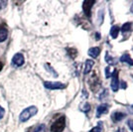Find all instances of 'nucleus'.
<instances>
[{
	"label": "nucleus",
	"mask_w": 133,
	"mask_h": 132,
	"mask_svg": "<svg viewBox=\"0 0 133 132\" xmlns=\"http://www.w3.org/2000/svg\"><path fill=\"white\" fill-rule=\"evenodd\" d=\"M101 131H102V123L99 122L97 126L94 127V128H92L89 132H101Z\"/></svg>",
	"instance_id": "6ab92c4d"
},
{
	"label": "nucleus",
	"mask_w": 133,
	"mask_h": 132,
	"mask_svg": "<svg viewBox=\"0 0 133 132\" xmlns=\"http://www.w3.org/2000/svg\"><path fill=\"white\" fill-rule=\"evenodd\" d=\"M66 126V119L65 116H62L58 118L57 120L52 124L51 126V131L52 132H63Z\"/></svg>",
	"instance_id": "f03ea898"
},
{
	"label": "nucleus",
	"mask_w": 133,
	"mask_h": 132,
	"mask_svg": "<svg viewBox=\"0 0 133 132\" xmlns=\"http://www.w3.org/2000/svg\"><path fill=\"white\" fill-rule=\"evenodd\" d=\"M128 110H129V112H130V113H132V114H133V105H131V106H128Z\"/></svg>",
	"instance_id": "cd10ccee"
},
{
	"label": "nucleus",
	"mask_w": 133,
	"mask_h": 132,
	"mask_svg": "<svg viewBox=\"0 0 133 132\" xmlns=\"http://www.w3.org/2000/svg\"><path fill=\"white\" fill-rule=\"evenodd\" d=\"M89 87H90V88H91L94 91L96 90V88H99V84H100L99 77H98V76H97L95 72H94V74H92V76H91L90 78H89Z\"/></svg>",
	"instance_id": "20e7f679"
},
{
	"label": "nucleus",
	"mask_w": 133,
	"mask_h": 132,
	"mask_svg": "<svg viewBox=\"0 0 133 132\" xmlns=\"http://www.w3.org/2000/svg\"><path fill=\"white\" fill-rule=\"evenodd\" d=\"M45 68H46V69H47V70H48L50 72H52L54 77H57V76H58V75H57V72H55V70H54V69H53V68L49 65V64H46V65H45Z\"/></svg>",
	"instance_id": "aec40b11"
},
{
	"label": "nucleus",
	"mask_w": 133,
	"mask_h": 132,
	"mask_svg": "<svg viewBox=\"0 0 133 132\" xmlns=\"http://www.w3.org/2000/svg\"><path fill=\"white\" fill-rule=\"evenodd\" d=\"M24 56L20 53H18L16 55H14V57L12 58V65L15 67H21L24 64Z\"/></svg>",
	"instance_id": "0eeeda50"
},
{
	"label": "nucleus",
	"mask_w": 133,
	"mask_h": 132,
	"mask_svg": "<svg viewBox=\"0 0 133 132\" xmlns=\"http://www.w3.org/2000/svg\"><path fill=\"white\" fill-rule=\"evenodd\" d=\"M104 60H105V62L107 63V64H109L110 66H113V65H115V60L111 57V56H109V54L106 52L105 53V57H104Z\"/></svg>",
	"instance_id": "2eb2a0df"
},
{
	"label": "nucleus",
	"mask_w": 133,
	"mask_h": 132,
	"mask_svg": "<svg viewBox=\"0 0 133 132\" xmlns=\"http://www.w3.org/2000/svg\"><path fill=\"white\" fill-rule=\"evenodd\" d=\"M95 38L97 39V40H98V39H100V34L99 33H96V34H95Z\"/></svg>",
	"instance_id": "c756f323"
},
{
	"label": "nucleus",
	"mask_w": 133,
	"mask_h": 132,
	"mask_svg": "<svg viewBox=\"0 0 133 132\" xmlns=\"http://www.w3.org/2000/svg\"><path fill=\"white\" fill-rule=\"evenodd\" d=\"M66 52L69 53V55H70L71 58H76V56L78 54V51L75 49V48H68Z\"/></svg>",
	"instance_id": "dca6fc26"
},
{
	"label": "nucleus",
	"mask_w": 133,
	"mask_h": 132,
	"mask_svg": "<svg viewBox=\"0 0 133 132\" xmlns=\"http://www.w3.org/2000/svg\"><path fill=\"white\" fill-rule=\"evenodd\" d=\"M119 61H120L121 63H126L129 66H133V60L130 58V56L128 55V54H123V55L120 57Z\"/></svg>",
	"instance_id": "9b49d317"
},
{
	"label": "nucleus",
	"mask_w": 133,
	"mask_h": 132,
	"mask_svg": "<svg viewBox=\"0 0 133 132\" xmlns=\"http://www.w3.org/2000/svg\"><path fill=\"white\" fill-rule=\"evenodd\" d=\"M108 94V91H107V89H104L103 91H102V94H100V95L98 96V98L100 99V100H102V99L105 97L106 95Z\"/></svg>",
	"instance_id": "412c9836"
},
{
	"label": "nucleus",
	"mask_w": 133,
	"mask_h": 132,
	"mask_svg": "<svg viewBox=\"0 0 133 132\" xmlns=\"http://www.w3.org/2000/svg\"><path fill=\"white\" fill-rule=\"evenodd\" d=\"M95 3V1H90V0H85L83 1V10L84 15L88 17V18H90L91 16V7Z\"/></svg>",
	"instance_id": "7ed1b4c3"
},
{
	"label": "nucleus",
	"mask_w": 133,
	"mask_h": 132,
	"mask_svg": "<svg viewBox=\"0 0 133 132\" xmlns=\"http://www.w3.org/2000/svg\"><path fill=\"white\" fill-rule=\"evenodd\" d=\"M127 125H128V127H129V129L133 132V120H128Z\"/></svg>",
	"instance_id": "393cba45"
},
{
	"label": "nucleus",
	"mask_w": 133,
	"mask_h": 132,
	"mask_svg": "<svg viewBox=\"0 0 133 132\" xmlns=\"http://www.w3.org/2000/svg\"><path fill=\"white\" fill-rule=\"evenodd\" d=\"M38 112V108L36 107V106H29L27 108H25V109L23 110L22 112H21V114L19 116V119L21 122H26L28 121L31 117H33L36 113Z\"/></svg>",
	"instance_id": "f257e3e1"
},
{
	"label": "nucleus",
	"mask_w": 133,
	"mask_h": 132,
	"mask_svg": "<svg viewBox=\"0 0 133 132\" xmlns=\"http://www.w3.org/2000/svg\"><path fill=\"white\" fill-rule=\"evenodd\" d=\"M118 33H119V27H118V26H112L110 29L111 38L116 39L117 36H118Z\"/></svg>",
	"instance_id": "4468645a"
},
{
	"label": "nucleus",
	"mask_w": 133,
	"mask_h": 132,
	"mask_svg": "<svg viewBox=\"0 0 133 132\" xmlns=\"http://www.w3.org/2000/svg\"><path fill=\"white\" fill-rule=\"evenodd\" d=\"M115 132H126V131H125V129L120 128V129H118V130H117V131H115Z\"/></svg>",
	"instance_id": "c85d7f7f"
},
{
	"label": "nucleus",
	"mask_w": 133,
	"mask_h": 132,
	"mask_svg": "<svg viewBox=\"0 0 133 132\" xmlns=\"http://www.w3.org/2000/svg\"><path fill=\"white\" fill-rule=\"evenodd\" d=\"M110 69H109V67H106L105 70H104V72H105V77H110Z\"/></svg>",
	"instance_id": "b1692460"
},
{
	"label": "nucleus",
	"mask_w": 133,
	"mask_h": 132,
	"mask_svg": "<svg viewBox=\"0 0 133 132\" xmlns=\"http://www.w3.org/2000/svg\"><path fill=\"white\" fill-rule=\"evenodd\" d=\"M4 114H5V110H4V108H3L2 106H0V119L3 118Z\"/></svg>",
	"instance_id": "4be33fe9"
},
{
	"label": "nucleus",
	"mask_w": 133,
	"mask_h": 132,
	"mask_svg": "<svg viewBox=\"0 0 133 132\" xmlns=\"http://www.w3.org/2000/svg\"><path fill=\"white\" fill-rule=\"evenodd\" d=\"M98 16L100 18V22H99V25H101V23H102V20H103V10H100L98 12Z\"/></svg>",
	"instance_id": "5701e85b"
},
{
	"label": "nucleus",
	"mask_w": 133,
	"mask_h": 132,
	"mask_svg": "<svg viewBox=\"0 0 133 132\" xmlns=\"http://www.w3.org/2000/svg\"><path fill=\"white\" fill-rule=\"evenodd\" d=\"M130 29H131V23H125V24H123L121 27V32L122 33H125V32H128V31H130Z\"/></svg>",
	"instance_id": "f3484780"
},
{
	"label": "nucleus",
	"mask_w": 133,
	"mask_h": 132,
	"mask_svg": "<svg viewBox=\"0 0 133 132\" xmlns=\"http://www.w3.org/2000/svg\"><path fill=\"white\" fill-rule=\"evenodd\" d=\"M44 85L48 89H63L66 88V84L59 82H45Z\"/></svg>",
	"instance_id": "39448f33"
},
{
	"label": "nucleus",
	"mask_w": 133,
	"mask_h": 132,
	"mask_svg": "<svg viewBox=\"0 0 133 132\" xmlns=\"http://www.w3.org/2000/svg\"><path fill=\"white\" fill-rule=\"evenodd\" d=\"M119 88V83H118V70H114L112 72V80H111V89L115 93Z\"/></svg>",
	"instance_id": "423d86ee"
},
{
	"label": "nucleus",
	"mask_w": 133,
	"mask_h": 132,
	"mask_svg": "<svg viewBox=\"0 0 133 132\" xmlns=\"http://www.w3.org/2000/svg\"><path fill=\"white\" fill-rule=\"evenodd\" d=\"M100 53V48L98 47H92V48H90L89 50V55L92 58V59H96L98 55H99Z\"/></svg>",
	"instance_id": "9d476101"
},
{
	"label": "nucleus",
	"mask_w": 133,
	"mask_h": 132,
	"mask_svg": "<svg viewBox=\"0 0 133 132\" xmlns=\"http://www.w3.org/2000/svg\"><path fill=\"white\" fill-rule=\"evenodd\" d=\"M125 116H126L125 113H122V112H119V111H115L114 113H112L111 119H112L113 122H119V121H121Z\"/></svg>",
	"instance_id": "1a4fd4ad"
},
{
	"label": "nucleus",
	"mask_w": 133,
	"mask_h": 132,
	"mask_svg": "<svg viewBox=\"0 0 133 132\" xmlns=\"http://www.w3.org/2000/svg\"><path fill=\"white\" fill-rule=\"evenodd\" d=\"M107 110H108V105L103 103V104H100L97 108H96V117L98 118L102 114H105L107 113Z\"/></svg>",
	"instance_id": "6e6552de"
},
{
	"label": "nucleus",
	"mask_w": 133,
	"mask_h": 132,
	"mask_svg": "<svg viewBox=\"0 0 133 132\" xmlns=\"http://www.w3.org/2000/svg\"><path fill=\"white\" fill-rule=\"evenodd\" d=\"M8 36V30L4 26L0 27V42H4Z\"/></svg>",
	"instance_id": "ddd939ff"
},
{
	"label": "nucleus",
	"mask_w": 133,
	"mask_h": 132,
	"mask_svg": "<svg viewBox=\"0 0 133 132\" xmlns=\"http://www.w3.org/2000/svg\"><path fill=\"white\" fill-rule=\"evenodd\" d=\"M131 12L133 13V4H132V6H131Z\"/></svg>",
	"instance_id": "2f4dec72"
},
{
	"label": "nucleus",
	"mask_w": 133,
	"mask_h": 132,
	"mask_svg": "<svg viewBox=\"0 0 133 132\" xmlns=\"http://www.w3.org/2000/svg\"><path fill=\"white\" fill-rule=\"evenodd\" d=\"M121 88H123V89H125V88H127V84H126V83H125V82H122V83H121Z\"/></svg>",
	"instance_id": "bb28decb"
},
{
	"label": "nucleus",
	"mask_w": 133,
	"mask_h": 132,
	"mask_svg": "<svg viewBox=\"0 0 133 132\" xmlns=\"http://www.w3.org/2000/svg\"><path fill=\"white\" fill-rule=\"evenodd\" d=\"M7 5V1H3V0H0V9H3L5 6Z\"/></svg>",
	"instance_id": "a878e982"
},
{
	"label": "nucleus",
	"mask_w": 133,
	"mask_h": 132,
	"mask_svg": "<svg viewBox=\"0 0 133 132\" xmlns=\"http://www.w3.org/2000/svg\"><path fill=\"white\" fill-rule=\"evenodd\" d=\"M2 68H3V64L0 62V72H1V70H2Z\"/></svg>",
	"instance_id": "7c9ffc66"
},
{
	"label": "nucleus",
	"mask_w": 133,
	"mask_h": 132,
	"mask_svg": "<svg viewBox=\"0 0 133 132\" xmlns=\"http://www.w3.org/2000/svg\"><path fill=\"white\" fill-rule=\"evenodd\" d=\"M81 109L83 110L84 113H88L89 110H90V104L88 103V102H85V103L83 104V106H81Z\"/></svg>",
	"instance_id": "a211bd4d"
},
{
	"label": "nucleus",
	"mask_w": 133,
	"mask_h": 132,
	"mask_svg": "<svg viewBox=\"0 0 133 132\" xmlns=\"http://www.w3.org/2000/svg\"><path fill=\"white\" fill-rule=\"evenodd\" d=\"M94 61L91 60H87L85 61V68H84V75H88L89 72H91V69H92V67H94Z\"/></svg>",
	"instance_id": "f8f14e48"
}]
</instances>
